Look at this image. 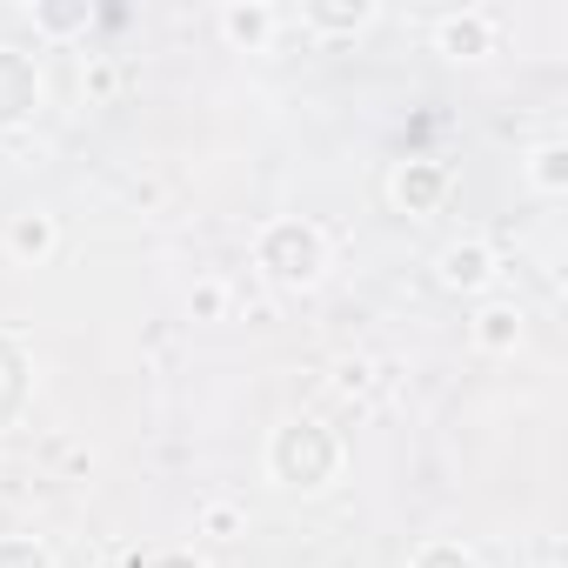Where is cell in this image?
<instances>
[{
    "label": "cell",
    "mask_w": 568,
    "mask_h": 568,
    "mask_svg": "<svg viewBox=\"0 0 568 568\" xmlns=\"http://www.w3.org/2000/svg\"><path fill=\"white\" fill-rule=\"evenodd\" d=\"M261 267L281 281V288H308L322 274V234L308 221H274L261 234Z\"/></svg>",
    "instance_id": "cell-1"
},
{
    "label": "cell",
    "mask_w": 568,
    "mask_h": 568,
    "mask_svg": "<svg viewBox=\"0 0 568 568\" xmlns=\"http://www.w3.org/2000/svg\"><path fill=\"white\" fill-rule=\"evenodd\" d=\"M335 468V442L315 428V422H288L274 435V475L281 481H295V488H322Z\"/></svg>",
    "instance_id": "cell-2"
},
{
    "label": "cell",
    "mask_w": 568,
    "mask_h": 568,
    "mask_svg": "<svg viewBox=\"0 0 568 568\" xmlns=\"http://www.w3.org/2000/svg\"><path fill=\"white\" fill-rule=\"evenodd\" d=\"M34 108H41V74L28 68V54L0 48V128H8V121H28Z\"/></svg>",
    "instance_id": "cell-3"
},
{
    "label": "cell",
    "mask_w": 568,
    "mask_h": 568,
    "mask_svg": "<svg viewBox=\"0 0 568 568\" xmlns=\"http://www.w3.org/2000/svg\"><path fill=\"white\" fill-rule=\"evenodd\" d=\"M495 274V254L481 241H455L442 247V288H481V281Z\"/></svg>",
    "instance_id": "cell-4"
},
{
    "label": "cell",
    "mask_w": 568,
    "mask_h": 568,
    "mask_svg": "<svg viewBox=\"0 0 568 568\" xmlns=\"http://www.w3.org/2000/svg\"><path fill=\"white\" fill-rule=\"evenodd\" d=\"M442 187H448V181H442V168H435V161H408V168L395 174V201H402L408 214L435 207V201H442Z\"/></svg>",
    "instance_id": "cell-5"
},
{
    "label": "cell",
    "mask_w": 568,
    "mask_h": 568,
    "mask_svg": "<svg viewBox=\"0 0 568 568\" xmlns=\"http://www.w3.org/2000/svg\"><path fill=\"white\" fill-rule=\"evenodd\" d=\"M488 41H495V21H488V14H455V21H442V54H488Z\"/></svg>",
    "instance_id": "cell-6"
},
{
    "label": "cell",
    "mask_w": 568,
    "mask_h": 568,
    "mask_svg": "<svg viewBox=\"0 0 568 568\" xmlns=\"http://www.w3.org/2000/svg\"><path fill=\"white\" fill-rule=\"evenodd\" d=\"M8 247H14L21 261H28V254H34V261L54 254V221H48V214H21V221L8 227Z\"/></svg>",
    "instance_id": "cell-7"
},
{
    "label": "cell",
    "mask_w": 568,
    "mask_h": 568,
    "mask_svg": "<svg viewBox=\"0 0 568 568\" xmlns=\"http://www.w3.org/2000/svg\"><path fill=\"white\" fill-rule=\"evenodd\" d=\"M267 28H274V14H267V8H227V14H221V34H227V41H241V48H261V41H267Z\"/></svg>",
    "instance_id": "cell-8"
},
{
    "label": "cell",
    "mask_w": 568,
    "mask_h": 568,
    "mask_svg": "<svg viewBox=\"0 0 568 568\" xmlns=\"http://www.w3.org/2000/svg\"><path fill=\"white\" fill-rule=\"evenodd\" d=\"M475 342L481 348H515L521 342V315L515 308H481L475 315Z\"/></svg>",
    "instance_id": "cell-9"
},
{
    "label": "cell",
    "mask_w": 568,
    "mask_h": 568,
    "mask_svg": "<svg viewBox=\"0 0 568 568\" xmlns=\"http://www.w3.org/2000/svg\"><path fill=\"white\" fill-rule=\"evenodd\" d=\"M308 21H315V28H362L368 8H362V0H355V8H308Z\"/></svg>",
    "instance_id": "cell-10"
},
{
    "label": "cell",
    "mask_w": 568,
    "mask_h": 568,
    "mask_svg": "<svg viewBox=\"0 0 568 568\" xmlns=\"http://www.w3.org/2000/svg\"><path fill=\"white\" fill-rule=\"evenodd\" d=\"M561 161H568V148H561V141H548V148L535 154V181H541V187H561Z\"/></svg>",
    "instance_id": "cell-11"
},
{
    "label": "cell",
    "mask_w": 568,
    "mask_h": 568,
    "mask_svg": "<svg viewBox=\"0 0 568 568\" xmlns=\"http://www.w3.org/2000/svg\"><path fill=\"white\" fill-rule=\"evenodd\" d=\"M201 528L227 541V535H241V508H227V501H214V508H201Z\"/></svg>",
    "instance_id": "cell-12"
},
{
    "label": "cell",
    "mask_w": 568,
    "mask_h": 568,
    "mask_svg": "<svg viewBox=\"0 0 568 568\" xmlns=\"http://www.w3.org/2000/svg\"><path fill=\"white\" fill-rule=\"evenodd\" d=\"M415 568H475V561H468L455 541H435V548H422V555H415Z\"/></svg>",
    "instance_id": "cell-13"
},
{
    "label": "cell",
    "mask_w": 568,
    "mask_h": 568,
    "mask_svg": "<svg viewBox=\"0 0 568 568\" xmlns=\"http://www.w3.org/2000/svg\"><path fill=\"white\" fill-rule=\"evenodd\" d=\"M0 568H48V555L34 541H0Z\"/></svg>",
    "instance_id": "cell-14"
},
{
    "label": "cell",
    "mask_w": 568,
    "mask_h": 568,
    "mask_svg": "<svg viewBox=\"0 0 568 568\" xmlns=\"http://www.w3.org/2000/svg\"><path fill=\"white\" fill-rule=\"evenodd\" d=\"M114 81H121V68H114V61H94V68L81 74V88H88L94 101H108V94H114Z\"/></svg>",
    "instance_id": "cell-15"
},
{
    "label": "cell",
    "mask_w": 568,
    "mask_h": 568,
    "mask_svg": "<svg viewBox=\"0 0 568 568\" xmlns=\"http://www.w3.org/2000/svg\"><path fill=\"white\" fill-rule=\"evenodd\" d=\"M221 308H227V288H221V281H201V288H194V315H201V322H214Z\"/></svg>",
    "instance_id": "cell-16"
},
{
    "label": "cell",
    "mask_w": 568,
    "mask_h": 568,
    "mask_svg": "<svg viewBox=\"0 0 568 568\" xmlns=\"http://www.w3.org/2000/svg\"><path fill=\"white\" fill-rule=\"evenodd\" d=\"M41 21H48V28H81L88 8H41Z\"/></svg>",
    "instance_id": "cell-17"
},
{
    "label": "cell",
    "mask_w": 568,
    "mask_h": 568,
    "mask_svg": "<svg viewBox=\"0 0 568 568\" xmlns=\"http://www.w3.org/2000/svg\"><path fill=\"white\" fill-rule=\"evenodd\" d=\"M335 388H342V395H355V388H368V368H362V362H348V368L335 375Z\"/></svg>",
    "instance_id": "cell-18"
},
{
    "label": "cell",
    "mask_w": 568,
    "mask_h": 568,
    "mask_svg": "<svg viewBox=\"0 0 568 568\" xmlns=\"http://www.w3.org/2000/svg\"><path fill=\"white\" fill-rule=\"evenodd\" d=\"M154 568H201V561H194V555H161Z\"/></svg>",
    "instance_id": "cell-19"
}]
</instances>
